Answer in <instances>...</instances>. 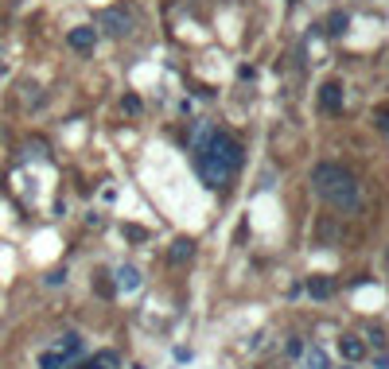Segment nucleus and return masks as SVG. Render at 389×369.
<instances>
[{"mask_svg":"<svg viewBox=\"0 0 389 369\" xmlns=\"http://www.w3.org/2000/svg\"><path fill=\"white\" fill-rule=\"evenodd\" d=\"M117 288H125V292H136V288H140V272H136L133 264L117 269Z\"/></svg>","mask_w":389,"mask_h":369,"instance_id":"obj_10","label":"nucleus"},{"mask_svg":"<svg viewBox=\"0 0 389 369\" xmlns=\"http://www.w3.org/2000/svg\"><path fill=\"white\" fill-rule=\"evenodd\" d=\"M343 101H347V93H343V86H338V82H323L319 86V105L327 113H343Z\"/></svg>","mask_w":389,"mask_h":369,"instance_id":"obj_4","label":"nucleus"},{"mask_svg":"<svg viewBox=\"0 0 389 369\" xmlns=\"http://www.w3.org/2000/svg\"><path fill=\"white\" fill-rule=\"evenodd\" d=\"M62 338H67V342H62L59 350L67 354V358H70V354H78V346H82V338H78V335H62Z\"/></svg>","mask_w":389,"mask_h":369,"instance_id":"obj_15","label":"nucleus"},{"mask_svg":"<svg viewBox=\"0 0 389 369\" xmlns=\"http://www.w3.org/2000/svg\"><path fill=\"white\" fill-rule=\"evenodd\" d=\"M113 365H117V358H113V354H98L93 361H86V365H78V369H113Z\"/></svg>","mask_w":389,"mask_h":369,"instance_id":"obj_14","label":"nucleus"},{"mask_svg":"<svg viewBox=\"0 0 389 369\" xmlns=\"http://www.w3.org/2000/svg\"><path fill=\"white\" fill-rule=\"evenodd\" d=\"M102 27H105L110 35H125L128 27H133V20H128L125 8H105V12H102Z\"/></svg>","mask_w":389,"mask_h":369,"instance_id":"obj_5","label":"nucleus"},{"mask_svg":"<svg viewBox=\"0 0 389 369\" xmlns=\"http://www.w3.org/2000/svg\"><path fill=\"white\" fill-rule=\"evenodd\" d=\"M39 369H67V354H62V350H47L39 358Z\"/></svg>","mask_w":389,"mask_h":369,"instance_id":"obj_11","label":"nucleus"},{"mask_svg":"<svg viewBox=\"0 0 389 369\" xmlns=\"http://www.w3.org/2000/svg\"><path fill=\"white\" fill-rule=\"evenodd\" d=\"M338 354H343L347 361H362L366 358V342H362V338H355V335H343V338H338Z\"/></svg>","mask_w":389,"mask_h":369,"instance_id":"obj_6","label":"nucleus"},{"mask_svg":"<svg viewBox=\"0 0 389 369\" xmlns=\"http://www.w3.org/2000/svg\"><path fill=\"white\" fill-rule=\"evenodd\" d=\"M312 187L319 199H327L335 210H355L358 206V183L347 168H338V163H319L312 171Z\"/></svg>","mask_w":389,"mask_h":369,"instance_id":"obj_1","label":"nucleus"},{"mask_svg":"<svg viewBox=\"0 0 389 369\" xmlns=\"http://www.w3.org/2000/svg\"><path fill=\"white\" fill-rule=\"evenodd\" d=\"M67 43H70L74 51H93V43H98V32H93V27H70Z\"/></svg>","mask_w":389,"mask_h":369,"instance_id":"obj_7","label":"nucleus"},{"mask_svg":"<svg viewBox=\"0 0 389 369\" xmlns=\"http://www.w3.org/2000/svg\"><path fill=\"white\" fill-rule=\"evenodd\" d=\"M308 295H315V300H331V295H335V280L331 276H312L308 280Z\"/></svg>","mask_w":389,"mask_h":369,"instance_id":"obj_9","label":"nucleus"},{"mask_svg":"<svg viewBox=\"0 0 389 369\" xmlns=\"http://www.w3.org/2000/svg\"><path fill=\"white\" fill-rule=\"evenodd\" d=\"M0 74H4V62H0Z\"/></svg>","mask_w":389,"mask_h":369,"instance_id":"obj_19","label":"nucleus"},{"mask_svg":"<svg viewBox=\"0 0 389 369\" xmlns=\"http://www.w3.org/2000/svg\"><path fill=\"white\" fill-rule=\"evenodd\" d=\"M378 125H381V128H385V133H389V109H381V113H378Z\"/></svg>","mask_w":389,"mask_h":369,"instance_id":"obj_18","label":"nucleus"},{"mask_svg":"<svg viewBox=\"0 0 389 369\" xmlns=\"http://www.w3.org/2000/svg\"><path fill=\"white\" fill-rule=\"evenodd\" d=\"M203 152L211 156V160H218L226 171L242 168V144H237L234 136H226V133H211V136H206V148Z\"/></svg>","mask_w":389,"mask_h":369,"instance_id":"obj_2","label":"nucleus"},{"mask_svg":"<svg viewBox=\"0 0 389 369\" xmlns=\"http://www.w3.org/2000/svg\"><path fill=\"white\" fill-rule=\"evenodd\" d=\"M125 234H128V237H133V241H144V229H140V226H128V229H125Z\"/></svg>","mask_w":389,"mask_h":369,"instance_id":"obj_17","label":"nucleus"},{"mask_svg":"<svg viewBox=\"0 0 389 369\" xmlns=\"http://www.w3.org/2000/svg\"><path fill=\"white\" fill-rule=\"evenodd\" d=\"M199 171H203V179H206V183H211V187H222L230 175H234V171H226L218 160H211L206 152H199Z\"/></svg>","mask_w":389,"mask_h":369,"instance_id":"obj_3","label":"nucleus"},{"mask_svg":"<svg viewBox=\"0 0 389 369\" xmlns=\"http://www.w3.org/2000/svg\"><path fill=\"white\" fill-rule=\"evenodd\" d=\"M121 105H125V113H140V98H136V93H125Z\"/></svg>","mask_w":389,"mask_h":369,"instance_id":"obj_16","label":"nucleus"},{"mask_svg":"<svg viewBox=\"0 0 389 369\" xmlns=\"http://www.w3.org/2000/svg\"><path fill=\"white\" fill-rule=\"evenodd\" d=\"M191 257H194V241H191V237H176L171 249H168V260H171V264H187Z\"/></svg>","mask_w":389,"mask_h":369,"instance_id":"obj_8","label":"nucleus"},{"mask_svg":"<svg viewBox=\"0 0 389 369\" xmlns=\"http://www.w3.org/2000/svg\"><path fill=\"white\" fill-rule=\"evenodd\" d=\"M304 369H331L327 365V354H323L319 346H312V350H308V358H304Z\"/></svg>","mask_w":389,"mask_h":369,"instance_id":"obj_13","label":"nucleus"},{"mask_svg":"<svg viewBox=\"0 0 389 369\" xmlns=\"http://www.w3.org/2000/svg\"><path fill=\"white\" fill-rule=\"evenodd\" d=\"M347 24H350L347 12H331V16H327V35H343V32H347Z\"/></svg>","mask_w":389,"mask_h":369,"instance_id":"obj_12","label":"nucleus"}]
</instances>
